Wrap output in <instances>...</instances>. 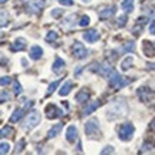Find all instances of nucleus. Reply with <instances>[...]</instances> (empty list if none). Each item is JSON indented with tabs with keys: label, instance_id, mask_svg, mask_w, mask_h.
<instances>
[{
	"label": "nucleus",
	"instance_id": "obj_35",
	"mask_svg": "<svg viewBox=\"0 0 155 155\" xmlns=\"http://www.w3.org/2000/svg\"><path fill=\"white\" fill-rule=\"evenodd\" d=\"M114 152V147H105V150L101 151V154H112Z\"/></svg>",
	"mask_w": 155,
	"mask_h": 155
},
{
	"label": "nucleus",
	"instance_id": "obj_13",
	"mask_svg": "<svg viewBox=\"0 0 155 155\" xmlns=\"http://www.w3.org/2000/svg\"><path fill=\"white\" fill-rule=\"evenodd\" d=\"M66 139L68 142H75L78 139V128L75 125H69L66 129Z\"/></svg>",
	"mask_w": 155,
	"mask_h": 155
},
{
	"label": "nucleus",
	"instance_id": "obj_32",
	"mask_svg": "<svg viewBox=\"0 0 155 155\" xmlns=\"http://www.w3.org/2000/svg\"><path fill=\"white\" fill-rule=\"evenodd\" d=\"M12 81H10V78L9 76H3L2 78V81H0V83H2V86H6V85H9Z\"/></svg>",
	"mask_w": 155,
	"mask_h": 155
},
{
	"label": "nucleus",
	"instance_id": "obj_6",
	"mask_svg": "<svg viewBox=\"0 0 155 155\" xmlns=\"http://www.w3.org/2000/svg\"><path fill=\"white\" fill-rule=\"evenodd\" d=\"M39 122H40V114L38 111H32L28 115L26 121H25V128L26 129H32L36 125H39Z\"/></svg>",
	"mask_w": 155,
	"mask_h": 155
},
{
	"label": "nucleus",
	"instance_id": "obj_36",
	"mask_svg": "<svg viewBox=\"0 0 155 155\" xmlns=\"http://www.w3.org/2000/svg\"><path fill=\"white\" fill-rule=\"evenodd\" d=\"M59 3L61 5H63V6H73V0H59Z\"/></svg>",
	"mask_w": 155,
	"mask_h": 155
},
{
	"label": "nucleus",
	"instance_id": "obj_25",
	"mask_svg": "<svg viewBox=\"0 0 155 155\" xmlns=\"http://www.w3.org/2000/svg\"><path fill=\"white\" fill-rule=\"evenodd\" d=\"M13 135V129L10 127H5L2 129V138H6V137H12Z\"/></svg>",
	"mask_w": 155,
	"mask_h": 155
},
{
	"label": "nucleus",
	"instance_id": "obj_22",
	"mask_svg": "<svg viewBox=\"0 0 155 155\" xmlns=\"http://www.w3.org/2000/svg\"><path fill=\"white\" fill-rule=\"evenodd\" d=\"M26 48V40L23 38H17L16 40H15V43H13V46H12V49L13 50H23Z\"/></svg>",
	"mask_w": 155,
	"mask_h": 155
},
{
	"label": "nucleus",
	"instance_id": "obj_39",
	"mask_svg": "<svg viewBox=\"0 0 155 155\" xmlns=\"http://www.w3.org/2000/svg\"><path fill=\"white\" fill-rule=\"evenodd\" d=\"M150 33L151 35H155V22L150 25Z\"/></svg>",
	"mask_w": 155,
	"mask_h": 155
},
{
	"label": "nucleus",
	"instance_id": "obj_44",
	"mask_svg": "<svg viewBox=\"0 0 155 155\" xmlns=\"http://www.w3.org/2000/svg\"><path fill=\"white\" fill-rule=\"evenodd\" d=\"M154 45H155V43H154Z\"/></svg>",
	"mask_w": 155,
	"mask_h": 155
},
{
	"label": "nucleus",
	"instance_id": "obj_27",
	"mask_svg": "<svg viewBox=\"0 0 155 155\" xmlns=\"http://www.w3.org/2000/svg\"><path fill=\"white\" fill-rule=\"evenodd\" d=\"M59 82H61V81H56V82H53V83H50L49 85V88H48V96H50V95L53 94V91H55L56 88H58V85H59Z\"/></svg>",
	"mask_w": 155,
	"mask_h": 155
},
{
	"label": "nucleus",
	"instance_id": "obj_1",
	"mask_svg": "<svg viewBox=\"0 0 155 155\" xmlns=\"http://www.w3.org/2000/svg\"><path fill=\"white\" fill-rule=\"evenodd\" d=\"M127 114V105L124 104V101H116L115 104H112V106L108 111V116L111 119H116L118 116H122Z\"/></svg>",
	"mask_w": 155,
	"mask_h": 155
},
{
	"label": "nucleus",
	"instance_id": "obj_41",
	"mask_svg": "<svg viewBox=\"0 0 155 155\" xmlns=\"http://www.w3.org/2000/svg\"><path fill=\"white\" fill-rule=\"evenodd\" d=\"M148 66H150L151 69H155V63H148Z\"/></svg>",
	"mask_w": 155,
	"mask_h": 155
},
{
	"label": "nucleus",
	"instance_id": "obj_33",
	"mask_svg": "<svg viewBox=\"0 0 155 155\" xmlns=\"http://www.w3.org/2000/svg\"><path fill=\"white\" fill-rule=\"evenodd\" d=\"M125 23H127V15H124V16H121L118 19V26H124Z\"/></svg>",
	"mask_w": 155,
	"mask_h": 155
},
{
	"label": "nucleus",
	"instance_id": "obj_9",
	"mask_svg": "<svg viewBox=\"0 0 155 155\" xmlns=\"http://www.w3.org/2000/svg\"><path fill=\"white\" fill-rule=\"evenodd\" d=\"M43 6L45 0H30L29 3H26V10L28 13H38L39 10H42Z\"/></svg>",
	"mask_w": 155,
	"mask_h": 155
},
{
	"label": "nucleus",
	"instance_id": "obj_10",
	"mask_svg": "<svg viewBox=\"0 0 155 155\" xmlns=\"http://www.w3.org/2000/svg\"><path fill=\"white\" fill-rule=\"evenodd\" d=\"M154 91L150 88H147V86H142V88L138 89V96L139 99L142 101V102H148V101H151L152 98H154Z\"/></svg>",
	"mask_w": 155,
	"mask_h": 155
},
{
	"label": "nucleus",
	"instance_id": "obj_26",
	"mask_svg": "<svg viewBox=\"0 0 155 155\" xmlns=\"http://www.w3.org/2000/svg\"><path fill=\"white\" fill-rule=\"evenodd\" d=\"M89 23H91V19H89V16H82L81 17V20H79V26H82V28H85V26H88Z\"/></svg>",
	"mask_w": 155,
	"mask_h": 155
},
{
	"label": "nucleus",
	"instance_id": "obj_8",
	"mask_svg": "<svg viewBox=\"0 0 155 155\" xmlns=\"http://www.w3.org/2000/svg\"><path fill=\"white\" fill-rule=\"evenodd\" d=\"M45 114H46V116H48L49 119H55V118H61V116H63V112H62L56 105H53V104H50V105L46 106Z\"/></svg>",
	"mask_w": 155,
	"mask_h": 155
},
{
	"label": "nucleus",
	"instance_id": "obj_21",
	"mask_svg": "<svg viewBox=\"0 0 155 155\" xmlns=\"http://www.w3.org/2000/svg\"><path fill=\"white\" fill-rule=\"evenodd\" d=\"M121 6L125 13H131L134 10V0H121Z\"/></svg>",
	"mask_w": 155,
	"mask_h": 155
},
{
	"label": "nucleus",
	"instance_id": "obj_24",
	"mask_svg": "<svg viewBox=\"0 0 155 155\" xmlns=\"http://www.w3.org/2000/svg\"><path fill=\"white\" fill-rule=\"evenodd\" d=\"M98 106H99V101H95V102H92L91 105H88L85 109H83V115H89V114H92V112H94Z\"/></svg>",
	"mask_w": 155,
	"mask_h": 155
},
{
	"label": "nucleus",
	"instance_id": "obj_12",
	"mask_svg": "<svg viewBox=\"0 0 155 155\" xmlns=\"http://www.w3.org/2000/svg\"><path fill=\"white\" fill-rule=\"evenodd\" d=\"M29 56H30V59L38 61V59H40V58L43 56V50H42V48H40V46L35 45V46H32V48H30V50H29Z\"/></svg>",
	"mask_w": 155,
	"mask_h": 155
},
{
	"label": "nucleus",
	"instance_id": "obj_40",
	"mask_svg": "<svg viewBox=\"0 0 155 155\" xmlns=\"http://www.w3.org/2000/svg\"><path fill=\"white\" fill-rule=\"evenodd\" d=\"M5 25H6V13L3 12L2 13V26H5Z\"/></svg>",
	"mask_w": 155,
	"mask_h": 155
},
{
	"label": "nucleus",
	"instance_id": "obj_38",
	"mask_svg": "<svg viewBox=\"0 0 155 155\" xmlns=\"http://www.w3.org/2000/svg\"><path fill=\"white\" fill-rule=\"evenodd\" d=\"M9 98H10L9 94L6 91H2V102H6V99H9Z\"/></svg>",
	"mask_w": 155,
	"mask_h": 155
},
{
	"label": "nucleus",
	"instance_id": "obj_23",
	"mask_svg": "<svg viewBox=\"0 0 155 155\" xmlns=\"http://www.w3.org/2000/svg\"><path fill=\"white\" fill-rule=\"evenodd\" d=\"M25 108H22V109H16V111L13 112V115L10 116V122L12 124H15V122H19L20 119H22V116H23V114H25Z\"/></svg>",
	"mask_w": 155,
	"mask_h": 155
},
{
	"label": "nucleus",
	"instance_id": "obj_2",
	"mask_svg": "<svg viewBox=\"0 0 155 155\" xmlns=\"http://www.w3.org/2000/svg\"><path fill=\"white\" fill-rule=\"evenodd\" d=\"M89 69L96 73H99L101 76H105V78H111V75L115 72L109 63H92V65L89 66Z\"/></svg>",
	"mask_w": 155,
	"mask_h": 155
},
{
	"label": "nucleus",
	"instance_id": "obj_4",
	"mask_svg": "<svg viewBox=\"0 0 155 155\" xmlns=\"http://www.w3.org/2000/svg\"><path fill=\"white\" fill-rule=\"evenodd\" d=\"M85 132H86L88 137H96L98 135V132H99V124H98L96 118H92V119H89L85 124Z\"/></svg>",
	"mask_w": 155,
	"mask_h": 155
},
{
	"label": "nucleus",
	"instance_id": "obj_37",
	"mask_svg": "<svg viewBox=\"0 0 155 155\" xmlns=\"http://www.w3.org/2000/svg\"><path fill=\"white\" fill-rule=\"evenodd\" d=\"M63 13V10H61V9H53V12H52V16L53 17H59Z\"/></svg>",
	"mask_w": 155,
	"mask_h": 155
},
{
	"label": "nucleus",
	"instance_id": "obj_34",
	"mask_svg": "<svg viewBox=\"0 0 155 155\" xmlns=\"http://www.w3.org/2000/svg\"><path fill=\"white\" fill-rule=\"evenodd\" d=\"M134 49H135V45H134L132 42H128L127 46L124 48V52H128V50H134Z\"/></svg>",
	"mask_w": 155,
	"mask_h": 155
},
{
	"label": "nucleus",
	"instance_id": "obj_16",
	"mask_svg": "<svg viewBox=\"0 0 155 155\" xmlns=\"http://www.w3.org/2000/svg\"><path fill=\"white\" fill-rule=\"evenodd\" d=\"M89 92L86 91V89H82V91H79L76 94V96H75V99H76V102H79V104H85V102H88L89 99Z\"/></svg>",
	"mask_w": 155,
	"mask_h": 155
},
{
	"label": "nucleus",
	"instance_id": "obj_7",
	"mask_svg": "<svg viewBox=\"0 0 155 155\" xmlns=\"http://www.w3.org/2000/svg\"><path fill=\"white\" fill-rule=\"evenodd\" d=\"M72 52H73V55H75V58H78V59H85L88 56V49L81 42H75L73 43Z\"/></svg>",
	"mask_w": 155,
	"mask_h": 155
},
{
	"label": "nucleus",
	"instance_id": "obj_28",
	"mask_svg": "<svg viewBox=\"0 0 155 155\" xmlns=\"http://www.w3.org/2000/svg\"><path fill=\"white\" fill-rule=\"evenodd\" d=\"M56 39H58V33H56V32H49V33L46 35V40H48V42H53Z\"/></svg>",
	"mask_w": 155,
	"mask_h": 155
},
{
	"label": "nucleus",
	"instance_id": "obj_29",
	"mask_svg": "<svg viewBox=\"0 0 155 155\" xmlns=\"http://www.w3.org/2000/svg\"><path fill=\"white\" fill-rule=\"evenodd\" d=\"M23 147H25V139H20V141H19V142L16 144V150H15V154H19V152L23 150Z\"/></svg>",
	"mask_w": 155,
	"mask_h": 155
},
{
	"label": "nucleus",
	"instance_id": "obj_17",
	"mask_svg": "<svg viewBox=\"0 0 155 155\" xmlns=\"http://www.w3.org/2000/svg\"><path fill=\"white\" fill-rule=\"evenodd\" d=\"M134 65V56H127L121 63V71L122 72H127L131 69V66Z\"/></svg>",
	"mask_w": 155,
	"mask_h": 155
},
{
	"label": "nucleus",
	"instance_id": "obj_5",
	"mask_svg": "<svg viewBox=\"0 0 155 155\" xmlns=\"http://www.w3.org/2000/svg\"><path fill=\"white\" fill-rule=\"evenodd\" d=\"M134 132H135V127L132 124H124L121 128H119V138L122 141H129L132 138Z\"/></svg>",
	"mask_w": 155,
	"mask_h": 155
},
{
	"label": "nucleus",
	"instance_id": "obj_11",
	"mask_svg": "<svg viewBox=\"0 0 155 155\" xmlns=\"http://www.w3.org/2000/svg\"><path fill=\"white\" fill-rule=\"evenodd\" d=\"M83 39H85L88 43H94V42H96V40L99 39V32L95 30V29H91L86 33H83Z\"/></svg>",
	"mask_w": 155,
	"mask_h": 155
},
{
	"label": "nucleus",
	"instance_id": "obj_30",
	"mask_svg": "<svg viewBox=\"0 0 155 155\" xmlns=\"http://www.w3.org/2000/svg\"><path fill=\"white\" fill-rule=\"evenodd\" d=\"M10 151V145L7 144V142H2V150H0V152L5 155V154H7Z\"/></svg>",
	"mask_w": 155,
	"mask_h": 155
},
{
	"label": "nucleus",
	"instance_id": "obj_20",
	"mask_svg": "<svg viewBox=\"0 0 155 155\" xmlns=\"http://www.w3.org/2000/svg\"><path fill=\"white\" fill-rule=\"evenodd\" d=\"M62 125H63V124H56V125H53V127L50 128V131L48 132V138H55V137H58L59 132L62 131Z\"/></svg>",
	"mask_w": 155,
	"mask_h": 155
},
{
	"label": "nucleus",
	"instance_id": "obj_3",
	"mask_svg": "<svg viewBox=\"0 0 155 155\" xmlns=\"http://www.w3.org/2000/svg\"><path fill=\"white\" fill-rule=\"evenodd\" d=\"M128 83H129V81H128L127 78L121 76L119 73H116V72H114L111 75V78H109V85L114 89H121L124 86H127Z\"/></svg>",
	"mask_w": 155,
	"mask_h": 155
},
{
	"label": "nucleus",
	"instance_id": "obj_43",
	"mask_svg": "<svg viewBox=\"0 0 155 155\" xmlns=\"http://www.w3.org/2000/svg\"><path fill=\"white\" fill-rule=\"evenodd\" d=\"M2 3H6V0H2Z\"/></svg>",
	"mask_w": 155,
	"mask_h": 155
},
{
	"label": "nucleus",
	"instance_id": "obj_18",
	"mask_svg": "<svg viewBox=\"0 0 155 155\" xmlns=\"http://www.w3.org/2000/svg\"><path fill=\"white\" fill-rule=\"evenodd\" d=\"M142 49H144V53H145V55L150 56V58H152V56L155 55V45L150 43V42H144Z\"/></svg>",
	"mask_w": 155,
	"mask_h": 155
},
{
	"label": "nucleus",
	"instance_id": "obj_31",
	"mask_svg": "<svg viewBox=\"0 0 155 155\" xmlns=\"http://www.w3.org/2000/svg\"><path fill=\"white\" fill-rule=\"evenodd\" d=\"M13 89H15L13 92H15L16 95H19L20 92H22V86L19 85V82H17V81H15V82H13Z\"/></svg>",
	"mask_w": 155,
	"mask_h": 155
},
{
	"label": "nucleus",
	"instance_id": "obj_42",
	"mask_svg": "<svg viewBox=\"0 0 155 155\" xmlns=\"http://www.w3.org/2000/svg\"><path fill=\"white\" fill-rule=\"evenodd\" d=\"M151 128H152V129H155V119L151 122Z\"/></svg>",
	"mask_w": 155,
	"mask_h": 155
},
{
	"label": "nucleus",
	"instance_id": "obj_15",
	"mask_svg": "<svg viewBox=\"0 0 155 155\" xmlns=\"http://www.w3.org/2000/svg\"><path fill=\"white\" fill-rule=\"evenodd\" d=\"M65 65H66V63H65V61H63L62 58H59V56H58V58L55 59V62H53V66H52V69H53V72H55V73H61L62 71L65 69Z\"/></svg>",
	"mask_w": 155,
	"mask_h": 155
},
{
	"label": "nucleus",
	"instance_id": "obj_19",
	"mask_svg": "<svg viewBox=\"0 0 155 155\" xmlns=\"http://www.w3.org/2000/svg\"><path fill=\"white\" fill-rule=\"evenodd\" d=\"M72 88H73V83L71 82V81H68V82H65L62 85L61 91H59V95H61V96H66V95H69V92L72 91Z\"/></svg>",
	"mask_w": 155,
	"mask_h": 155
},
{
	"label": "nucleus",
	"instance_id": "obj_14",
	"mask_svg": "<svg viewBox=\"0 0 155 155\" xmlns=\"http://www.w3.org/2000/svg\"><path fill=\"white\" fill-rule=\"evenodd\" d=\"M115 15V7L111 6V7H104L102 10L99 12V19H111L112 16Z\"/></svg>",
	"mask_w": 155,
	"mask_h": 155
}]
</instances>
